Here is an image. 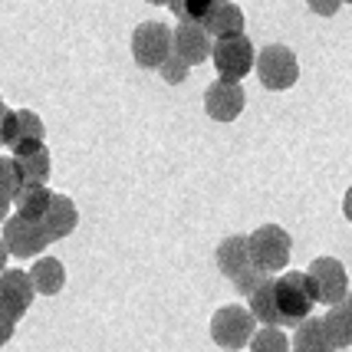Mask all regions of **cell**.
<instances>
[{"instance_id": "22", "label": "cell", "mask_w": 352, "mask_h": 352, "mask_svg": "<svg viewBox=\"0 0 352 352\" xmlns=\"http://www.w3.org/2000/svg\"><path fill=\"white\" fill-rule=\"evenodd\" d=\"M247 346L250 352H290V339L280 326H263V329H254Z\"/></svg>"}, {"instance_id": "8", "label": "cell", "mask_w": 352, "mask_h": 352, "mask_svg": "<svg viewBox=\"0 0 352 352\" xmlns=\"http://www.w3.org/2000/svg\"><path fill=\"white\" fill-rule=\"evenodd\" d=\"M307 276H309L313 293H316V303L333 307V303H339L349 293V274H346V267L336 257H316V261L309 263Z\"/></svg>"}, {"instance_id": "5", "label": "cell", "mask_w": 352, "mask_h": 352, "mask_svg": "<svg viewBox=\"0 0 352 352\" xmlns=\"http://www.w3.org/2000/svg\"><path fill=\"white\" fill-rule=\"evenodd\" d=\"M254 69H257L261 82L270 92L290 89L293 82L300 79V63H296V53H293L290 46H283V43L263 46L261 56L254 60Z\"/></svg>"}, {"instance_id": "7", "label": "cell", "mask_w": 352, "mask_h": 352, "mask_svg": "<svg viewBox=\"0 0 352 352\" xmlns=\"http://www.w3.org/2000/svg\"><path fill=\"white\" fill-rule=\"evenodd\" d=\"M171 53V27L158 23V20H145L138 23L132 33V56L142 69H158L165 56Z\"/></svg>"}, {"instance_id": "30", "label": "cell", "mask_w": 352, "mask_h": 352, "mask_svg": "<svg viewBox=\"0 0 352 352\" xmlns=\"http://www.w3.org/2000/svg\"><path fill=\"white\" fill-rule=\"evenodd\" d=\"M7 257H10V250H7V244H3V237H0V270L7 267Z\"/></svg>"}, {"instance_id": "21", "label": "cell", "mask_w": 352, "mask_h": 352, "mask_svg": "<svg viewBox=\"0 0 352 352\" xmlns=\"http://www.w3.org/2000/svg\"><path fill=\"white\" fill-rule=\"evenodd\" d=\"M30 280H33V290L43 293V296H56V293L66 287V270L56 257H40L33 263L30 270Z\"/></svg>"}, {"instance_id": "15", "label": "cell", "mask_w": 352, "mask_h": 352, "mask_svg": "<svg viewBox=\"0 0 352 352\" xmlns=\"http://www.w3.org/2000/svg\"><path fill=\"white\" fill-rule=\"evenodd\" d=\"M14 168L20 182H46L50 178V148L46 142H27L14 148Z\"/></svg>"}, {"instance_id": "24", "label": "cell", "mask_w": 352, "mask_h": 352, "mask_svg": "<svg viewBox=\"0 0 352 352\" xmlns=\"http://www.w3.org/2000/svg\"><path fill=\"white\" fill-rule=\"evenodd\" d=\"M188 69H191V66H188V63H184L182 56H175V53H168V56H165V63L158 66L162 79H165V82H171V86L184 82V79H188Z\"/></svg>"}, {"instance_id": "12", "label": "cell", "mask_w": 352, "mask_h": 352, "mask_svg": "<svg viewBox=\"0 0 352 352\" xmlns=\"http://www.w3.org/2000/svg\"><path fill=\"white\" fill-rule=\"evenodd\" d=\"M171 53L182 56L188 66H198L211 56V33L204 30L198 20H182L171 30Z\"/></svg>"}, {"instance_id": "31", "label": "cell", "mask_w": 352, "mask_h": 352, "mask_svg": "<svg viewBox=\"0 0 352 352\" xmlns=\"http://www.w3.org/2000/svg\"><path fill=\"white\" fill-rule=\"evenodd\" d=\"M3 112H7V106H3V99H0V122H3Z\"/></svg>"}, {"instance_id": "17", "label": "cell", "mask_w": 352, "mask_h": 352, "mask_svg": "<svg viewBox=\"0 0 352 352\" xmlns=\"http://www.w3.org/2000/svg\"><path fill=\"white\" fill-rule=\"evenodd\" d=\"M322 329H326V336H329V342L336 349H349L352 346V293H346L339 303L329 307V313L322 316Z\"/></svg>"}, {"instance_id": "25", "label": "cell", "mask_w": 352, "mask_h": 352, "mask_svg": "<svg viewBox=\"0 0 352 352\" xmlns=\"http://www.w3.org/2000/svg\"><path fill=\"white\" fill-rule=\"evenodd\" d=\"M20 178H16V168H14V158H0V191H7L10 198L16 195V188H20Z\"/></svg>"}, {"instance_id": "16", "label": "cell", "mask_w": 352, "mask_h": 352, "mask_svg": "<svg viewBox=\"0 0 352 352\" xmlns=\"http://www.w3.org/2000/svg\"><path fill=\"white\" fill-rule=\"evenodd\" d=\"M201 27L211 33V36L241 33L244 30V10H241L234 0H214V3L208 7V14L201 16Z\"/></svg>"}, {"instance_id": "11", "label": "cell", "mask_w": 352, "mask_h": 352, "mask_svg": "<svg viewBox=\"0 0 352 352\" xmlns=\"http://www.w3.org/2000/svg\"><path fill=\"white\" fill-rule=\"evenodd\" d=\"M27 142H46L43 119L30 109H7L0 122V145L14 152L16 145H27Z\"/></svg>"}, {"instance_id": "20", "label": "cell", "mask_w": 352, "mask_h": 352, "mask_svg": "<svg viewBox=\"0 0 352 352\" xmlns=\"http://www.w3.org/2000/svg\"><path fill=\"white\" fill-rule=\"evenodd\" d=\"M247 303H250V313H254V320H261L263 326H283L280 322V309H276V296H274V276L267 274L254 287V290L247 293Z\"/></svg>"}, {"instance_id": "6", "label": "cell", "mask_w": 352, "mask_h": 352, "mask_svg": "<svg viewBox=\"0 0 352 352\" xmlns=\"http://www.w3.org/2000/svg\"><path fill=\"white\" fill-rule=\"evenodd\" d=\"M254 329H257V320H254V313L247 307H237V303H230V307H221L211 316V339H214L221 349H244L250 336H254Z\"/></svg>"}, {"instance_id": "1", "label": "cell", "mask_w": 352, "mask_h": 352, "mask_svg": "<svg viewBox=\"0 0 352 352\" xmlns=\"http://www.w3.org/2000/svg\"><path fill=\"white\" fill-rule=\"evenodd\" d=\"M274 296L276 309H280V322L283 326H296L307 320L313 307H316V293L309 287V276L303 270H287L283 276L274 280Z\"/></svg>"}, {"instance_id": "10", "label": "cell", "mask_w": 352, "mask_h": 352, "mask_svg": "<svg viewBox=\"0 0 352 352\" xmlns=\"http://www.w3.org/2000/svg\"><path fill=\"white\" fill-rule=\"evenodd\" d=\"M247 106V96L241 82H230V79H214L208 92H204V112L214 119V122H234Z\"/></svg>"}, {"instance_id": "14", "label": "cell", "mask_w": 352, "mask_h": 352, "mask_svg": "<svg viewBox=\"0 0 352 352\" xmlns=\"http://www.w3.org/2000/svg\"><path fill=\"white\" fill-rule=\"evenodd\" d=\"M40 224H43L46 237L50 241H63V237H69L79 224V211L73 198H66V195H53L50 204H46L43 217H40Z\"/></svg>"}, {"instance_id": "33", "label": "cell", "mask_w": 352, "mask_h": 352, "mask_svg": "<svg viewBox=\"0 0 352 352\" xmlns=\"http://www.w3.org/2000/svg\"><path fill=\"white\" fill-rule=\"evenodd\" d=\"M342 3H352V0H342Z\"/></svg>"}, {"instance_id": "13", "label": "cell", "mask_w": 352, "mask_h": 352, "mask_svg": "<svg viewBox=\"0 0 352 352\" xmlns=\"http://www.w3.org/2000/svg\"><path fill=\"white\" fill-rule=\"evenodd\" d=\"M33 296H36V290H33V280L30 274H23V270H0V309L3 313H10L14 320H20L27 309H30Z\"/></svg>"}, {"instance_id": "29", "label": "cell", "mask_w": 352, "mask_h": 352, "mask_svg": "<svg viewBox=\"0 0 352 352\" xmlns=\"http://www.w3.org/2000/svg\"><path fill=\"white\" fill-rule=\"evenodd\" d=\"M342 214L352 224V184H349V191H346V198H342Z\"/></svg>"}, {"instance_id": "23", "label": "cell", "mask_w": 352, "mask_h": 352, "mask_svg": "<svg viewBox=\"0 0 352 352\" xmlns=\"http://www.w3.org/2000/svg\"><path fill=\"white\" fill-rule=\"evenodd\" d=\"M211 3H214V0H168L165 7H168L178 20H198L201 23V16L208 14V7H211Z\"/></svg>"}, {"instance_id": "26", "label": "cell", "mask_w": 352, "mask_h": 352, "mask_svg": "<svg viewBox=\"0 0 352 352\" xmlns=\"http://www.w3.org/2000/svg\"><path fill=\"white\" fill-rule=\"evenodd\" d=\"M307 3H309V10L320 16H333L342 7V0H307Z\"/></svg>"}, {"instance_id": "18", "label": "cell", "mask_w": 352, "mask_h": 352, "mask_svg": "<svg viewBox=\"0 0 352 352\" xmlns=\"http://www.w3.org/2000/svg\"><path fill=\"white\" fill-rule=\"evenodd\" d=\"M290 352H336V346L326 336L322 320L307 316V320L296 322V333H293V339H290Z\"/></svg>"}, {"instance_id": "9", "label": "cell", "mask_w": 352, "mask_h": 352, "mask_svg": "<svg viewBox=\"0 0 352 352\" xmlns=\"http://www.w3.org/2000/svg\"><path fill=\"white\" fill-rule=\"evenodd\" d=\"M3 244L7 250L14 254V257H36V254H43V247L50 244V237H46V230L40 221H27V217H7L3 221Z\"/></svg>"}, {"instance_id": "4", "label": "cell", "mask_w": 352, "mask_h": 352, "mask_svg": "<svg viewBox=\"0 0 352 352\" xmlns=\"http://www.w3.org/2000/svg\"><path fill=\"white\" fill-rule=\"evenodd\" d=\"M211 60H214V69L221 79H230V82H241V79L254 69V43L241 33H228V36H217V43H211Z\"/></svg>"}, {"instance_id": "19", "label": "cell", "mask_w": 352, "mask_h": 352, "mask_svg": "<svg viewBox=\"0 0 352 352\" xmlns=\"http://www.w3.org/2000/svg\"><path fill=\"white\" fill-rule=\"evenodd\" d=\"M53 198V191L46 188L43 182H23L16 188L14 195V208L20 217H27V221H40L46 211V204Z\"/></svg>"}, {"instance_id": "2", "label": "cell", "mask_w": 352, "mask_h": 352, "mask_svg": "<svg viewBox=\"0 0 352 352\" xmlns=\"http://www.w3.org/2000/svg\"><path fill=\"white\" fill-rule=\"evenodd\" d=\"M247 247H250V261L261 274H276L290 261L293 241L280 224H261L254 234H247Z\"/></svg>"}, {"instance_id": "32", "label": "cell", "mask_w": 352, "mask_h": 352, "mask_svg": "<svg viewBox=\"0 0 352 352\" xmlns=\"http://www.w3.org/2000/svg\"><path fill=\"white\" fill-rule=\"evenodd\" d=\"M148 3H168V0H148Z\"/></svg>"}, {"instance_id": "28", "label": "cell", "mask_w": 352, "mask_h": 352, "mask_svg": "<svg viewBox=\"0 0 352 352\" xmlns=\"http://www.w3.org/2000/svg\"><path fill=\"white\" fill-rule=\"evenodd\" d=\"M10 204H14V198H10L7 191H0V224L7 221V211H10Z\"/></svg>"}, {"instance_id": "27", "label": "cell", "mask_w": 352, "mask_h": 352, "mask_svg": "<svg viewBox=\"0 0 352 352\" xmlns=\"http://www.w3.org/2000/svg\"><path fill=\"white\" fill-rule=\"evenodd\" d=\"M14 329H16V320L10 316V313L0 309V346H7V342L14 339Z\"/></svg>"}, {"instance_id": "3", "label": "cell", "mask_w": 352, "mask_h": 352, "mask_svg": "<svg viewBox=\"0 0 352 352\" xmlns=\"http://www.w3.org/2000/svg\"><path fill=\"white\" fill-rule=\"evenodd\" d=\"M217 267H221V274L228 276L230 283L244 293V296L261 283L263 276H267L254 267L247 237H241V234H234V237H224V241H221V247H217Z\"/></svg>"}]
</instances>
